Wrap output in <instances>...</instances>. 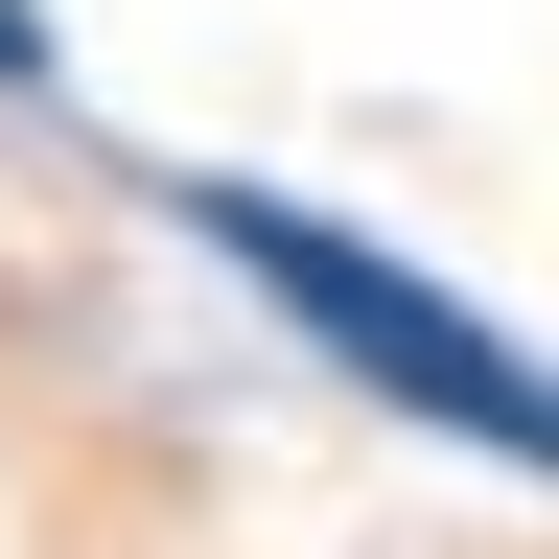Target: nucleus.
Instances as JSON below:
<instances>
[{"label": "nucleus", "instance_id": "f257e3e1", "mask_svg": "<svg viewBox=\"0 0 559 559\" xmlns=\"http://www.w3.org/2000/svg\"><path fill=\"white\" fill-rule=\"evenodd\" d=\"M210 257H234L257 304L326 349V373H373L396 419H443V443H489V466H559V373H536V349H489V326L443 304V280L349 257L326 210H257V187H210Z\"/></svg>", "mask_w": 559, "mask_h": 559}, {"label": "nucleus", "instance_id": "f03ea898", "mask_svg": "<svg viewBox=\"0 0 559 559\" xmlns=\"http://www.w3.org/2000/svg\"><path fill=\"white\" fill-rule=\"evenodd\" d=\"M0 70H47V24H24V0H0Z\"/></svg>", "mask_w": 559, "mask_h": 559}]
</instances>
